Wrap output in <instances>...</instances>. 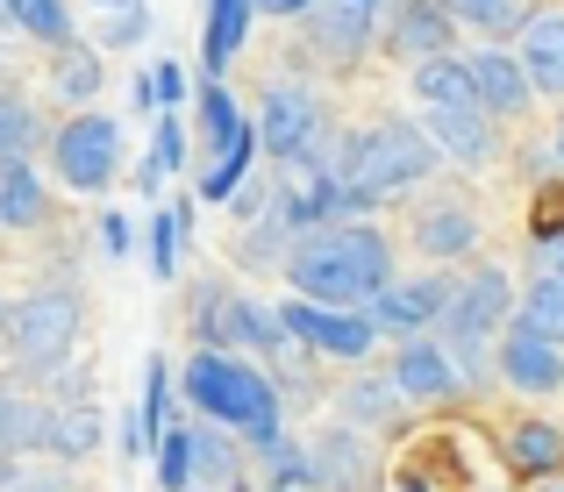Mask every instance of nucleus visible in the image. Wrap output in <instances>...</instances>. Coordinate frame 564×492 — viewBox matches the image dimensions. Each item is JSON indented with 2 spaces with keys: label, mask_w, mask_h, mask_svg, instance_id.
Wrapping results in <instances>:
<instances>
[{
  "label": "nucleus",
  "mask_w": 564,
  "mask_h": 492,
  "mask_svg": "<svg viewBox=\"0 0 564 492\" xmlns=\"http://www.w3.org/2000/svg\"><path fill=\"white\" fill-rule=\"evenodd\" d=\"M429 172H436V143H429L414 122L358 129V136H350V151H344V164H336V178L350 186V200H358V207L393 200V193L422 186Z\"/></svg>",
  "instance_id": "obj_4"
},
{
  "label": "nucleus",
  "mask_w": 564,
  "mask_h": 492,
  "mask_svg": "<svg viewBox=\"0 0 564 492\" xmlns=\"http://www.w3.org/2000/svg\"><path fill=\"white\" fill-rule=\"evenodd\" d=\"M551 151H557V164H564V122H557V136H551Z\"/></svg>",
  "instance_id": "obj_43"
},
{
  "label": "nucleus",
  "mask_w": 564,
  "mask_h": 492,
  "mask_svg": "<svg viewBox=\"0 0 564 492\" xmlns=\"http://www.w3.org/2000/svg\"><path fill=\"white\" fill-rule=\"evenodd\" d=\"M8 22L22 29V36L51 43V51L79 36V22H72V8H65V0H8Z\"/></svg>",
  "instance_id": "obj_28"
},
{
  "label": "nucleus",
  "mask_w": 564,
  "mask_h": 492,
  "mask_svg": "<svg viewBox=\"0 0 564 492\" xmlns=\"http://www.w3.org/2000/svg\"><path fill=\"white\" fill-rule=\"evenodd\" d=\"M443 8H451V22L486 29V36H500V29L522 22V8H514V0H443Z\"/></svg>",
  "instance_id": "obj_35"
},
{
  "label": "nucleus",
  "mask_w": 564,
  "mask_h": 492,
  "mask_svg": "<svg viewBox=\"0 0 564 492\" xmlns=\"http://www.w3.org/2000/svg\"><path fill=\"white\" fill-rule=\"evenodd\" d=\"M386 43H393L400 57H436V51H451V8H443V0H393Z\"/></svg>",
  "instance_id": "obj_15"
},
{
  "label": "nucleus",
  "mask_w": 564,
  "mask_h": 492,
  "mask_svg": "<svg viewBox=\"0 0 564 492\" xmlns=\"http://www.w3.org/2000/svg\"><path fill=\"white\" fill-rule=\"evenodd\" d=\"M43 450L51 457H94L100 450V407H51L43 414Z\"/></svg>",
  "instance_id": "obj_25"
},
{
  "label": "nucleus",
  "mask_w": 564,
  "mask_h": 492,
  "mask_svg": "<svg viewBox=\"0 0 564 492\" xmlns=\"http://www.w3.org/2000/svg\"><path fill=\"white\" fill-rule=\"evenodd\" d=\"M193 328H200V342L207 350H286V321L279 315H264L258 300H243V293H215L207 286L200 293V307H193Z\"/></svg>",
  "instance_id": "obj_7"
},
{
  "label": "nucleus",
  "mask_w": 564,
  "mask_h": 492,
  "mask_svg": "<svg viewBox=\"0 0 564 492\" xmlns=\"http://www.w3.org/2000/svg\"><path fill=\"white\" fill-rule=\"evenodd\" d=\"M494 364H500V379L514 385V393H557L564 385V342L551 336H529V328H500V342H494Z\"/></svg>",
  "instance_id": "obj_10"
},
{
  "label": "nucleus",
  "mask_w": 564,
  "mask_h": 492,
  "mask_svg": "<svg viewBox=\"0 0 564 492\" xmlns=\"http://www.w3.org/2000/svg\"><path fill=\"white\" fill-rule=\"evenodd\" d=\"M471 65V100H479L486 114H522L529 100H536V86H529V72H522V57L514 51H500V43H486V51H471L465 57Z\"/></svg>",
  "instance_id": "obj_12"
},
{
  "label": "nucleus",
  "mask_w": 564,
  "mask_h": 492,
  "mask_svg": "<svg viewBox=\"0 0 564 492\" xmlns=\"http://www.w3.org/2000/svg\"><path fill=\"white\" fill-rule=\"evenodd\" d=\"M557 278H564V258H557Z\"/></svg>",
  "instance_id": "obj_47"
},
{
  "label": "nucleus",
  "mask_w": 564,
  "mask_h": 492,
  "mask_svg": "<svg viewBox=\"0 0 564 492\" xmlns=\"http://www.w3.org/2000/svg\"><path fill=\"white\" fill-rule=\"evenodd\" d=\"M100 43H57V57H51V94H65V100H94L100 94Z\"/></svg>",
  "instance_id": "obj_23"
},
{
  "label": "nucleus",
  "mask_w": 564,
  "mask_h": 492,
  "mask_svg": "<svg viewBox=\"0 0 564 492\" xmlns=\"http://www.w3.org/2000/svg\"><path fill=\"white\" fill-rule=\"evenodd\" d=\"M414 100H422V108H465L471 100V65L457 51L414 57Z\"/></svg>",
  "instance_id": "obj_21"
},
{
  "label": "nucleus",
  "mask_w": 564,
  "mask_h": 492,
  "mask_svg": "<svg viewBox=\"0 0 564 492\" xmlns=\"http://www.w3.org/2000/svg\"><path fill=\"white\" fill-rule=\"evenodd\" d=\"M0 22H8V0H0Z\"/></svg>",
  "instance_id": "obj_46"
},
{
  "label": "nucleus",
  "mask_w": 564,
  "mask_h": 492,
  "mask_svg": "<svg viewBox=\"0 0 564 492\" xmlns=\"http://www.w3.org/2000/svg\"><path fill=\"white\" fill-rule=\"evenodd\" d=\"M180 94H186V79H180L172 57H158V65L137 79V108H180Z\"/></svg>",
  "instance_id": "obj_39"
},
{
  "label": "nucleus",
  "mask_w": 564,
  "mask_h": 492,
  "mask_svg": "<svg viewBox=\"0 0 564 492\" xmlns=\"http://www.w3.org/2000/svg\"><path fill=\"white\" fill-rule=\"evenodd\" d=\"M100 250H108V258H129V221L122 215H100Z\"/></svg>",
  "instance_id": "obj_41"
},
{
  "label": "nucleus",
  "mask_w": 564,
  "mask_h": 492,
  "mask_svg": "<svg viewBox=\"0 0 564 492\" xmlns=\"http://www.w3.org/2000/svg\"><path fill=\"white\" fill-rule=\"evenodd\" d=\"M29 143H36V114H29V100L0 94V157H29Z\"/></svg>",
  "instance_id": "obj_38"
},
{
  "label": "nucleus",
  "mask_w": 564,
  "mask_h": 492,
  "mask_svg": "<svg viewBox=\"0 0 564 492\" xmlns=\"http://www.w3.org/2000/svg\"><path fill=\"white\" fill-rule=\"evenodd\" d=\"M500 321H514V278L500 272V264H471L465 286L443 293V350H451V364L465 371V379H479L486 364H494V342H500Z\"/></svg>",
  "instance_id": "obj_3"
},
{
  "label": "nucleus",
  "mask_w": 564,
  "mask_h": 492,
  "mask_svg": "<svg viewBox=\"0 0 564 492\" xmlns=\"http://www.w3.org/2000/svg\"><path fill=\"white\" fill-rule=\"evenodd\" d=\"M471 243H479V221H471V207H429L422 221H414V250L422 258H471Z\"/></svg>",
  "instance_id": "obj_20"
},
{
  "label": "nucleus",
  "mask_w": 564,
  "mask_h": 492,
  "mask_svg": "<svg viewBox=\"0 0 564 492\" xmlns=\"http://www.w3.org/2000/svg\"><path fill=\"white\" fill-rule=\"evenodd\" d=\"M365 36H372V0H329V8L315 14V43L336 65H358Z\"/></svg>",
  "instance_id": "obj_18"
},
{
  "label": "nucleus",
  "mask_w": 564,
  "mask_h": 492,
  "mask_svg": "<svg viewBox=\"0 0 564 492\" xmlns=\"http://www.w3.org/2000/svg\"><path fill=\"white\" fill-rule=\"evenodd\" d=\"M393 278V250L365 221H322L286 250V286L315 307H365Z\"/></svg>",
  "instance_id": "obj_1"
},
{
  "label": "nucleus",
  "mask_w": 564,
  "mask_h": 492,
  "mask_svg": "<svg viewBox=\"0 0 564 492\" xmlns=\"http://www.w3.org/2000/svg\"><path fill=\"white\" fill-rule=\"evenodd\" d=\"M258 8H272V14H307L315 0H258Z\"/></svg>",
  "instance_id": "obj_42"
},
{
  "label": "nucleus",
  "mask_w": 564,
  "mask_h": 492,
  "mask_svg": "<svg viewBox=\"0 0 564 492\" xmlns=\"http://www.w3.org/2000/svg\"><path fill=\"white\" fill-rule=\"evenodd\" d=\"M315 136H322V100L307 94V86H272V94H264L258 143L279 164H307L315 157Z\"/></svg>",
  "instance_id": "obj_9"
},
{
  "label": "nucleus",
  "mask_w": 564,
  "mask_h": 492,
  "mask_svg": "<svg viewBox=\"0 0 564 492\" xmlns=\"http://www.w3.org/2000/svg\"><path fill=\"white\" fill-rule=\"evenodd\" d=\"M429 143L457 164H486L494 157V114H486L479 100H465V108H429Z\"/></svg>",
  "instance_id": "obj_14"
},
{
  "label": "nucleus",
  "mask_w": 564,
  "mask_h": 492,
  "mask_svg": "<svg viewBox=\"0 0 564 492\" xmlns=\"http://www.w3.org/2000/svg\"><path fill=\"white\" fill-rule=\"evenodd\" d=\"M165 428H172V364L151 357V371H143V407H137V428H129V457H143Z\"/></svg>",
  "instance_id": "obj_22"
},
{
  "label": "nucleus",
  "mask_w": 564,
  "mask_h": 492,
  "mask_svg": "<svg viewBox=\"0 0 564 492\" xmlns=\"http://www.w3.org/2000/svg\"><path fill=\"white\" fill-rule=\"evenodd\" d=\"M250 157H258V136H250V129H243V136H236L229 151H221V157H215V164H207V172H200V200H229V193L243 186Z\"/></svg>",
  "instance_id": "obj_30"
},
{
  "label": "nucleus",
  "mask_w": 564,
  "mask_h": 492,
  "mask_svg": "<svg viewBox=\"0 0 564 492\" xmlns=\"http://www.w3.org/2000/svg\"><path fill=\"white\" fill-rule=\"evenodd\" d=\"M307 457H315V479H322V485H336V492H358L365 479H372V450H365L350 428H322Z\"/></svg>",
  "instance_id": "obj_17"
},
{
  "label": "nucleus",
  "mask_w": 564,
  "mask_h": 492,
  "mask_svg": "<svg viewBox=\"0 0 564 492\" xmlns=\"http://www.w3.org/2000/svg\"><path fill=\"white\" fill-rule=\"evenodd\" d=\"M344 414H350L358 428L393 422V414H400V385H393V379H358V385L344 393Z\"/></svg>",
  "instance_id": "obj_32"
},
{
  "label": "nucleus",
  "mask_w": 564,
  "mask_h": 492,
  "mask_svg": "<svg viewBox=\"0 0 564 492\" xmlns=\"http://www.w3.org/2000/svg\"><path fill=\"white\" fill-rule=\"evenodd\" d=\"M94 8H122V0H94Z\"/></svg>",
  "instance_id": "obj_44"
},
{
  "label": "nucleus",
  "mask_w": 564,
  "mask_h": 492,
  "mask_svg": "<svg viewBox=\"0 0 564 492\" xmlns=\"http://www.w3.org/2000/svg\"><path fill=\"white\" fill-rule=\"evenodd\" d=\"M514 328L564 342V278H557V272H551V278H536V286H529L522 300H514Z\"/></svg>",
  "instance_id": "obj_27"
},
{
  "label": "nucleus",
  "mask_w": 564,
  "mask_h": 492,
  "mask_svg": "<svg viewBox=\"0 0 564 492\" xmlns=\"http://www.w3.org/2000/svg\"><path fill=\"white\" fill-rule=\"evenodd\" d=\"M151 164H158V172H180V164H186V122H180V114H158V143H151Z\"/></svg>",
  "instance_id": "obj_40"
},
{
  "label": "nucleus",
  "mask_w": 564,
  "mask_h": 492,
  "mask_svg": "<svg viewBox=\"0 0 564 492\" xmlns=\"http://www.w3.org/2000/svg\"><path fill=\"white\" fill-rule=\"evenodd\" d=\"M0 315H8V307H0Z\"/></svg>",
  "instance_id": "obj_48"
},
{
  "label": "nucleus",
  "mask_w": 564,
  "mask_h": 492,
  "mask_svg": "<svg viewBox=\"0 0 564 492\" xmlns=\"http://www.w3.org/2000/svg\"><path fill=\"white\" fill-rule=\"evenodd\" d=\"M143 258H151L158 278L180 272V215H172V207H158V215H151V229H143Z\"/></svg>",
  "instance_id": "obj_33"
},
{
  "label": "nucleus",
  "mask_w": 564,
  "mask_h": 492,
  "mask_svg": "<svg viewBox=\"0 0 564 492\" xmlns=\"http://www.w3.org/2000/svg\"><path fill=\"white\" fill-rule=\"evenodd\" d=\"M51 164L72 193H108L122 172V122L115 114H72L51 136Z\"/></svg>",
  "instance_id": "obj_6"
},
{
  "label": "nucleus",
  "mask_w": 564,
  "mask_h": 492,
  "mask_svg": "<svg viewBox=\"0 0 564 492\" xmlns=\"http://www.w3.org/2000/svg\"><path fill=\"white\" fill-rule=\"evenodd\" d=\"M443 278H386V286L365 300V315H372L379 336H422V328H436L443 315Z\"/></svg>",
  "instance_id": "obj_11"
},
{
  "label": "nucleus",
  "mask_w": 564,
  "mask_h": 492,
  "mask_svg": "<svg viewBox=\"0 0 564 492\" xmlns=\"http://www.w3.org/2000/svg\"><path fill=\"white\" fill-rule=\"evenodd\" d=\"M43 414L51 407H29L0 385V450H43Z\"/></svg>",
  "instance_id": "obj_31"
},
{
  "label": "nucleus",
  "mask_w": 564,
  "mask_h": 492,
  "mask_svg": "<svg viewBox=\"0 0 564 492\" xmlns=\"http://www.w3.org/2000/svg\"><path fill=\"white\" fill-rule=\"evenodd\" d=\"M79 321H86L79 293L72 286H43V293H29V300H14L8 315H0V336H8V350L22 357V364L57 371L65 350L79 342Z\"/></svg>",
  "instance_id": "obj_5"
},
{
  "label": "nucleus",
  "mask_w": 564,
  "mask_h": 492,
  "mask_svg": "<svg viewBox=\"0 0 564 492\" xmlns=\"http://www.w3.org/2000/svg\"><path fill=\"white\" fill-rule=\"evenodd\" d=\"M151 36V14H143V0H122V8L100 22V51H129V43Z\"/></svg>",
  "instance_id": "obj_37"
},
{
  "label": "nucleus",
  "mask_w": 564,
  "mask_h": 492,
  "mask_svg": "<svg viewBox=\"0 0 564 492\" xmlns=\"http://www.w3.org/2000/svg\"><path fill=\"white\" fill-rule=\"evenodd\" d=\"M393 385H400V400H451L465 385V371L451 364V350L436 336H408L393 350Z\"/></svg>",
  "instance_id": "obj_13"
},
{
  "label": "nucleus",
  "mask_w": 564,
  "mask_h": 492,
  "mask_svg": "<svg viewBox=\"0 0 564 492\" xmlns=\"http://www.w3.org/2000/svg\"><path fill=\"white\" fill-rule=\"evenodd\" d=\"M0 221L8 229H36L43 221V178L29 172V157H0Z\"/></svg>",
  "instance_id": "obj_24"
},
{
  "label": "nucleus",
  "mask_w": 564,
  "mask_h": 492,
  "mask_svg": "<svg viewBox=\"0 0 564 492\" xmlns=\"http://www.w3.org/2000/svg\"><path fill=\"white\" fill-rule=\"evenodd\" d=\"M186 442H193V479H236V450L215 428H186Z\"/></svg>",
  "instance_id": "obj_36"
},
{
  "label": "nucleus",
  "mask_w": 564,
  "mask_h": 492,
  "mask_svg": "<svg viewBox=\"0 0 564 492\" xmlns=\"http://www.w3.org/2000/svg\"><path fill=\"white\" fill-rule=\"evenodd\" d=\"M508 457H514V471L543 479V471L564 464V428H557V422H522V428L508 436Z\"/></svg>",
  "instance_id": "obj_26"
},
{
  "label": "nucleus",
  "mask_w": 564,
  "mask_h": 492,
  "mask_svg": "<svg viewBox=\"0 0 564 492\" xmlns=\"http://www.w3.org/2000/svg\"><path fill=\"white\" fill-rule=\"evenodd\" d=\"M250 8H258V0H207V29H200V65H207V79H221V65L243 51Z\"/></svg>",
  "instance_id": "obj_19"
},
{
  "label": "nucleus",
  "mask_w": 564,
  "mask_h": 492,
  "mask_svg": "<svg viewBox=\"0 0 564 492\" xmlns=\"http://www.w3.org/2000/svg\"><path fill=\"white\" fill-rule=\"evenodd\" d=\"M151 450H158V485H165V492H186L193 485V442H186V428H165Z\"/></svg>",
  "instance_id": "obj_34"
},
{
  "label": "nucleus",
  "mask_w": 564,
  "mask_h": 492,
  "mask_svg": "<svg viewBox=\"0 0 564 492\" xmlns=\"http://www.w3.org/2000/svg\"><path fill=\"white\" fill-rule=\"evenodd\" d=\"M543 492H564V479H557V485H543Z\"/></svg>",
  "instance_id": "obj_45"
},
{
  "label": "nucleus",
  "mask_w": 564,
  "mask_h": 492,
  "mask_svg": "<svg viewBox=\"0 0 564 492\" xmlns=\"http://www.w3.org/2000/svg\"><path fill=\"white\" fill-rule=\"evenodd\" d=\"M522 72H529V86L536 94H564V8L557 14H529V29H522Z\"/></svg>",
  "instance_id": "obj_16"
},
{
  "label": "nucleus",
  "mask_w": 564,
  "mask_h": 492,
  "mask_svg": "<svg viewBox=\"0 0 564 492\" xmlns=\"http://www.w3.org/2000/svg\"><path fill=\"white\" fill-rule=\"evenodd\" d=\"M236 136H243V114H236V100H229V86H221V79H207L200 86V143H207V151H229V143Z\"/></svg>",
  "instance_id": "obj_29"
},
{
  "label": "nucleus",
  "mask_w": 564,
  "mask_h": 492,
  "mask_svg": "<svg viewBox=\"0 0 564 492\" xmlns=\"http://www.w3.org/2000/svg\"><path fill=\"white\" fill-rule=\"evenodd\" d=\"M180 385H186L193 414H215L221 428H243L258 450L286 442V436H279V393H272V379H264V371H250L236 350H200L186 364Z\"/></svg>",
  "instance_id": "obj_2"
},
{
  "label": "nucleus",
  "mask_w": 564,
  "mask_h": 492,
  "mask_svg": "<svg viewBox=\"0 0 564 492\" xmlns=\"http://www.w3.org/2000/svg\"><path fill=\"white\" fill-rule=\"evenodd\" d=\"M279 321H286V336L301 342V350L315 357H372L379 328L365 307H315V300H286L279 307Z\"/></svg>",
  "instance_id": "obj_8"
}]
</instances>
